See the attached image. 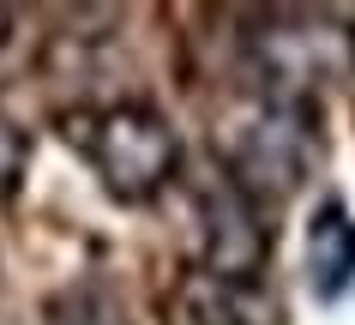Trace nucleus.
<instances>
[{
    "label": "nucleus",
    "instance_id": "obj_2",
    "mask_svg": "<svg viewBox=\"0 0 355 325\" xmlns=\"http://www.w3.org/2000/svg\"><path fill=\"white\" fill-rule=\"evenodd\" d=\"M205 259H211V277L217 283H247L265 259V223L253 211V193L223 175L217 187L205 193Z\"/></svg>",
    "mask_w": 355,
    "mask_h": 325
},
{
    "label": "nucleus",
    "instance_id": "obj_3",
    "mask_svg": "<svg viewBox=\"0 0 355 325\" xmlns=\"http://www.w3.org/2000/svg\"><path fill=\"white\" fill-rule=\"evenodd\" d=\"M307 283L319 301H337L355 283V217L343 205H319L307 223Z\"/></svg>",
    "mask_w": 355,
    "mask_h": 325
},
{
    "label": "nucleus",
    "instance_id": "obj_5",
    "mask_svg": "<svg viewBox=\"0 0 355 325\" xmlns=\"http://www.w3.org/2000/svg\"><path fill=\"white\" fill-rule=\"evenodd\" d=\"M6 37H12V12L0 6V49H6Z\"/></svg>",
    "mask_w": 355,
    "mask_h": 325
},
{
    "label": "nucleus",
    "instance_id": "obj_1",
    "mask_svg": "<svg viewBox=\"0 0 355 325\" xmlns=\"http://www.w3.org/2000/svg\"><path fill=\"white\" fill-rule=\"evenodd\" d=\"M67 139L91 157L96 181L121 199V205H145L175 181L181 169V139L157 109L145 103H109L91 115L67 121Z\"/></svg>",
    "mask_w": 355,
    "mask_h": 325
},
{
    "label": "nucleus",
    "instance_id": "obj_4",
    "mask_svg": "<svg viewBox=\"0 0 355 325\" xmlns=\"http://www.w3.org/2000/svg\"><path fill=\"white\" fill-rule=\"evenodd\" d=\"M19 175H24V139H19V127L0 115V199L19 187Z\"/></svg>",
    "mask_w": 355,
    "mask_h": 325
}]
</instances>
